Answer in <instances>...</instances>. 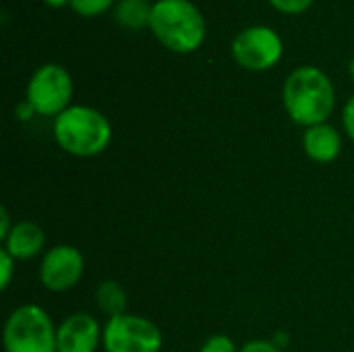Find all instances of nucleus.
<instances>
[{
    "label": "nucleus",
    "instance_id": "obj_18",
    "mask_svg": "<svg viewBox=\"0 0 354 352\" xmlns=\"http://www.w3.org/2000/svg\"><path fill=\"white\" fill-rule=\"evenodd\" d=\"M239 352H282L272 340H251L243 344Z\"/></svg>",
    "mask_w": 354,
    "mask_h": 352
},
{
    "label": "nucleus",
    "instance_id": "obj_9",
    "mask_svg": "<svg viewBox=\"0 0 354 352\" xmlns=\"http://www.w3.org/2000/svg\"><path fill=\"white\" fill-rule=\"evenodd\" d=\"M104 328L89 313L68 315L56 332V352H95L102 344Z\"/></svg>",
    "mask_w": 354,
    "mask_h": 352
},
{
    "label": "nucleus",
    "instance_id": "obj_17",
    "mask_svg": "<svg viewBox=\"0 0 354 352\" xmlns=\"http://www.w3.org/2000/svg\"><path fill=\"white\" fill-rule=\"evenodd\" d=\"M15 263L17 259L6 251V249H0V272H2V278H0V288L6 290L12 282V276H15Z\"/></svg>",
    "mask_w": 354,
    "mask_h": 352
},
{
    "label": "nucleus",
    "instance_id": "obj_10",
    "mask_svg": "<svg viewBox=\"0 0 354 352\" xmlns=\"http://www.w3.org/2000/svg\"><path fill=\"white\" fill-rule=\"evenodd\" d=\"M303 149L309 160H313L317 164H330V162L338 160V156L342 151V137H340L338 129H334L328 122L315 124V127L305 129Z\"/></svg>",
    "mask_w": 354,
    "mask_h": 352
},
{
    "label": "nucleus",
    "instance_id": "obj_15",
    "mask_svg": "<svg viewBox=\"0 0 354 352\" xmlns=\"http://www.w3.org/2000/svg\"><path fill=\"white\" fill-rule=\"evenodd\" d=\"M199 352H239V349H236V344H234V340L230 336H226V334H214V336H209L201 344Z\"/></svg>",
    "mask_w": 354,
    "mask_h": 352
},
{
    "label": "nucleus",
    "instance_id": "obj_13",
    "mask_svg": "<svg viewBox=\"0 0 354 352\" xmlns=\"http://www.w3.org/2000/svg\"><path fill=\"white\" fill-rule=\"evenodd\" d=\"M95 303H97V309L108 317H116V315L127 313V293L114 280H106L97 286Z\"/></svg>",
    "mask_w": 354,
    "mask_h": 352
},
{
    "label": "nucleus",
    "instance_id": "obj_7",
    "mask_svg": "<svg viewBox=\"0 0 354 352\" xmlns=\"http://www.w3.org/2000/svg\"><path fill=\"white\" fill-rule=\"evenodd\" d=\"M232 58L239 66L261 73L274 68L284 56L282 35L268 25H253L243 29L230 46Z\"/></svg>",
    "mask_w": 354,
    "mask_h": 352
},
{
    "label": "nucleus",
    "instance_id": "obj_22",
    "mask_svg": "<svg viewBox=\"0 0 354 352\" xmlns=\"http://www.w3.org/2000/svg\"><path fill=\"white\" fill-rule=\"evenodd\" d=\"M280 351H284L286 349V344H288V334L286 332H276V338L272 340Z\"/></svg>",
    "mask_w": 354,
    "mask_h": 352
},
{
    "label": "nucleus",
    "instance_id": "obj_23",
    "mask_svg": "<svg viewBox=\"0 0 354 352\" xmlns=\"http://www.w3.org/2000/svg\"><path fill=\"white\" fill-rule=\"evenodd\" d=\"M44 4L50 8H62L64 4H71V0H44Z\"/></svg>",
    "mask_w": 354,
    "mask_h": 352
},
{
    "label": "nucleus",
    "instance_id": "obj_6",
    "mask_svg": "<svg viewBox=\"0 0 354 352\" xmlns=\"http://www.w3.org/2000/svg\"><path fill=\"white\" fill-rule=\"evenodd\" d=\"M102 346L106 352H160L164 346V336L147 317L122 313L108 317Z\"/></svg>",
    "mask_w": 354,
    "mask_h": 352
},
{
    "label": "nucleus",
    "instance_id": "obj_8",
    "mask_svg": "<svg viewBox=\"0 0 354 352\" xmlns=\"http://www.w3.org/2000/svg\"><path fill=\"white\" fill-rule=\"evenodd\" d=\"M85 274L83 253L73 245H56L48 249L39 263V282L50 293L73 290Z\"/></svg>",
    "mask_w": 354,
    "mask_h": 352
},
{
    "label": "nucleus",
    "instance_id": "obj_5",
    "mask_svg": "<svg viewBox=\"0 0 354 352\" xmlns=\"http://www.w3.org/2000/svg\"><path fill=\"white\" fill-rule=\"evenodd\" d=\"M71 100H73L71 73L56 62L41 64L27 81L25 102L39 116L56 118L68 106H73Z\"/></svg>",
    "mask_w": 354,
    "mask_h": 352
},
{
    "label": "nucleus",
    "instance_id": "obj_24",
    "mask_svg": "<svg viewBox=\"0 0 354 352\" xmlns=\"http://www.w3.org/2000/svg\"><path fill=\"white\" fill-rule=\"evenodd\" d=\"M348 75H351V79H353L354 83V56L351 58V62H348Z\"/></svg>",
    "mask_w": 354,
    "mask_h": 352
},
{
    "label": "nucleus",
    "instance_id": "obj_19",
    "mask_svg": "<svg viewBox=\"0 0 354 352\" xmlns=\"http://www.w3.org/2000/svg\"><path fill=\"white\" fill-rule=\"evenodd\" d=\"M342 124H344L346 135L354 141V95L342 108Z\"/></svg>",
    "mask_w": 354,
    "mask_h": 352
},
{
    "label": "nucleus",
    "instance_id": "obj_3",
    "mask_svg": "<svg viewBox=\"0 0 354 352\" xmlns=\"http://www.w3.org/2000/svg\"><path fill=\"white\" fill-rule=\"evenodd\" d=\"M149 31L174 54H191L201 48L207 25L191 0H156L149 17Z\"/></svg>",
    "mask_w": 354,
    "mask_h": 352
},
{
    "label": "nucleus",
    "instance_id": "obj_4",
    "mask_svg": "<svg viewBox=\"0 0 354 352\" xmlns=\"http://www.w3.org/2000/svg\"><path fill=\"white\" fill-rule=\"evenodd\" d=\"M56 332L52 317L39 305L17 307L4 324V352H56Z\"/></svg>",
    "mask_w": 354,
    "mask_h": 352
},
{
    "label": "nucleus",
    "instance_id": "obj_20",
    "mask_svg": "<svg viewBox=\"0 0 354 352\" xmlns=\"http://www.w3.org/2000/svg\"><path fill=\"white\" fill-rule=\"evenodd\" d=\"M15 224H10V216H8V210L6 207H0V239L4 241L8 237V232L12 230Z\"/></svg>",
    "mask_w": 354,
    "mask_h": 352
},
{
    "label": "nucleus",
    "instance_id": "obj_16",
    "mask_svg": "<svg viewBox=\"0 0 354 352\" xmlns=\"http://www.w3.org/2000/svg\"><path fill=\"white\" fill-rule=\"evenodd\" d=\"M282 15H303L311 8L315 0H268Z\"/></svg>",
    "mask_w": 354,
    "mask_h": 352
},
{
    "label": "nucleus",
    "instance_id": "obj_1",
    "mask_svg": "<svg viewBox=\"0 0 354 352\" xmlns=\"http://www.w3.org/2000/svg\"><path fill=\"white\" fill-rule=\"evenodd\" d=\"M282 104L295 124L309 129L328 122L336 108V89L322 68L305 64L286 77Z\"/></svg>",
    "mask_w": 354,
    "mask_h": 352
},
{
    "label": "nucleus",
    "instance_id": "obj_14",
    "mask_svg": "<svg viewBox=\"0 0 354 352\" xmlns=\"http://www.w3.org/2000/svg\"><path fill=\"white\" fill-rule=\"evenodd\" d=\"M118 0H71V8L79 17H100L116 6Z\"/></svg>",
    "mask_w": 354,
    "mask_h": 352
},
{
    "label": "nucleus",
    "instance_id": "obj_11",
    "mask_svg": "<svg viewBox=\"0 0 354 352\" xmlns=\"http://www.w3.org/2000/svg\"><path fill=\"white\" fill-rule=\"evenodd\" d=\"M46 247V234L44 230L31 222V220H21L15 222L12 230L4 239V247L17 261H27L37 257Z\"/></svg>",
    "mask_w": 354,
    "mask_h": 352
},
{
    "label": "nucleus",
    "instance_id": "obj_21",
    "mask_svg": "<svg viewBox=\"0 0 354 352\" xmlns=\"http://www.w3.org/2000/svg\"><path fill=\"white\" fill-rule=\"evenodd\" d=\"M15 114H17V118H21V120H29V118L35 114V110H33L27 102H21V104L17 106Z\"/></svg>",
    "mask_w": 354,
    "mask_h": 352
},
{
    "label": "nucleus",
    "instance_id": "obj_12",
    "mask_svg": "<svg viewBox=\"0 0 354 352\" xmlns=\"http://www.w3.org/2000/svg\"><path fill=\"white\" fill-rule=\"evenodd\" d=\"M151 6L153 4H149V0H118L114 6V19L124 29L141 31L149 27Z\"/></svg>",
    "mask_w": 354,
    "mask_h": 352
},
{
    "label": "nucleus",
    "instance_id": "obj_2",
    "mask_svg": "<svg viewBox=\"0 0 354 352\" xmlns=\"http://www.w3.org/2000/svg\"><path fill=\"white\" fill-rule=\"evenodd\" d=\"M52 133L58 147L75 158H95L112 141V124L106 114L83 104H73L58 114Z\"/></svg>",
    "mask_w": 354,
    "mask_h": 352
}]
</instances>
